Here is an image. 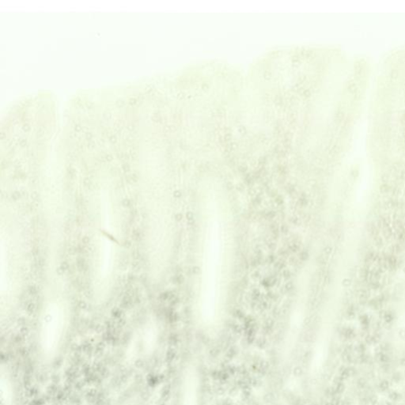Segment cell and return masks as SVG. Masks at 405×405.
<instances>
[{"instance_id":"cell-1","label":"cell","mask_w":405,"mask_h":405,"mask_svg":"<svg viewBox=\"0 0 405 405\" xmlns=\"http://www.w3.org/2000/svg\"><path fill=\"white\" fill-rule=\"evenodd\" d=\"M67 330V316L63 308L51 305L44 313L40 329V347L48 358L54 357L62 347Z\"/></svg>"}]
</instances>
